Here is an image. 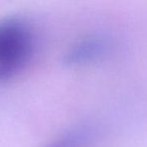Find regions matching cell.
Listing matches in <instances>:
<instances>
[{
  "label": "cell",
  "instance_id": "obj_3",
  "mask_svg": "<svg viewBox=\"0 0 147 147\" xmlns=\"http://www.w3.org/2000/svg\"><path fill=\"white\" fill-rule=\"evenodd\" d=\"M98 128L91 122H83L59 133L43 147H89L96 139Z\"/></svg>",
  "mask_w": 147,
  "mask_h": 147
},
{
  "label": "cell",
  "instance_id": "obj_2",
  "mask_svg": "<svg viewBox=\"0 0 147 147\" xmlns=\"http://www.w3.org/2000/svg\"><path fill=\"white\" fill-rule=\"evenodd\" d=\"M111 51V43L102 35H89L74 43L63 55V65L80 67L99 61Z\"/></svg>",
  "mask_w": 147,
  "mask_h": 147
},
{
  "label": "cell",
  "instance_id": "obj_1",
  "mask_svg": "<svg viewBox=\"0 0 147 147\" xmlns=\"http://www.w3.org/2000/svg\"><path fill=\"white\" fill-rule=\"evenodd\" d=\"M35 38L30 24L21 17L0 20V84L11 80L29 63Z\"/></svg>",
  "mask_w": 147,
  "mask_h": 147
}]
</instances>
